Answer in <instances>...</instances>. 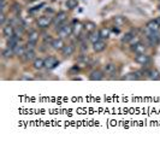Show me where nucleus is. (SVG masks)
<instances>
[{
	"instance_id": "obj_13",
	"label": "nucleus",
	"mask_w": 160,
	"mask_h": 141,
	"mask_svg": "<svg viewBox=\"0 0 160 141\" xmlns=\"http://www.w3.org/2000/svg\"><path fill=\"white\" fill-rule=\"evenodd\" d=\"M84 29V25L81 23V22H78V21H75L74 24H72V30H74V34L79 36L82 34V30Z\"/></svg>"
},
{
	"instance_id": "obj_37",
	"label": "nucleus",
	"mask_w": 160,
	"mask_h": 141,
	"mask_svg": "<svg viewBox=\"0 0 160 141\" xmlns=\"http://www.w3.org/2000/svg\"><path fill=\"white\" fill-rule=\"evenodd\" d=\"M29 1H36V0H29Z\"/></svg>"
},
{
	"instance_id": "obj_10",
	"label": "nucleus",
	"mask_w": 160,
	"mask_h": 141,
	"mask_svg": "<svg viewBox=\"0 0 160 141\" xmlns=\"http://www.w3.org/2000/svg\"><path fill=\"white\" fill-rule=\"evenodd\" d=\"M74 52H75V46L72 45V44L65 45V46H64V48L62 50V53H63V56H64V57H70V56L74 54Z\"/></svg>"
},
{
	"instance_id": "obj_15",
	"label": "nucleus",
	"mask_w": 160,
	"mask_h": 141,
	"mask_svg": "<svg viewBox=\"0 0 160 141\" xmlns=\"http://www.w3.org/2000/svg\"><path fill=\"white\" fill-rule=\"evenodd\" d=\"M102 71H104V74H106V75H112V74L116 71V64H113V63H108V64L104 65Z\"/></svg>"
},
{
	"instance_id": "obj_25",
	"label": "nucleus",
	"mask_w": 160,
	"mask_h": 141,
	"mask_svg": "<svg viewBox=\"0 0 160 141\" xmlns=\"http://www.w3.org/2000/svg\"><path fill=\"white\" fill-rule=\"evenodd\" d=\"M134 33H131V31H129V33H126V34L122 37V42L123 44H128V42H130V41H132L134 40Z\"/></svg>"
},
{
	"instance_id": "obj_30",
	"label": "nucleus",
	"mask_w": 160,
	"mask_h": 141,
	"mask_svg": "<svg viewBox=\"0 0 160 141\" xmlns=\"http://www.w3.org/2000/svg\"><path fill=\"white\" fill-rule=\"evenodd\" d=\"M13 12L16 13V15H19V13H21V11H22V9H21V5H18V4H15L13 5Z\"/></svg>"
},
{
	"instance_id": "obj_33",
	"label": "nucleus",
	"mask_w": 160,
	"mask_h": 141,
	"mask_svg": "<svg viewBox=\"0 0 160 141\" xmlns=\"http://www.w3.org/2000/svg\"><path fill=\"white\" fill-rule=\"evenodd\" d=\"M5 21H6V16H5V12L1 11V13H0V24L4 25L5 24Z\"/></svg>"
},
{
	"instance_id": "obj_12",
	"label": "nucleus",
	"mask_w": 160,
	"mask_h": 141,
	"mask_svg": "<svg viewBox=\"0 0 160 141\" xmlns=\"http://www.w3.org/2000/svg\"><path fill=\"white\" fill-rule=\"evenodd\" d=\"M19 40H21L19 35L15 34L13 36H11V37L9 39V41H7V47H9V48H12V50H13L16 46L19 45Z\"/></svg>"
},
{
	"instance_id": "obj_6",
	"label": "nucleus",
	"mask_w": 160,
	"mask_h": 141,
	"mask_svg": "<svg viewBox=\"0 0 160 141\" xmlns=\"http://www.w3.org/2000/svg\"><path fill=\"white\" fill-rule=\"evenodd\" d=\"M135 62L141 64V65H147L151 63V57L147 56L146 53H142V54H136L135 57Z\"/></svg>"
},
{
	"instance_id": "obj_4",
	"label": "nucleus",
	"mask_w": 160,
	"mask_h": 141,
	"mask_svg": "<svg viewBox=\"0 0 160 141\" xmlns=\"http://www.w3.org/2000/svg\"><path fill=\"white\" fill-rule=\"evenodd\" d=\"M59 65V60L56 57H47L45 59V68L47 69H54Z\"/></svg>"
},
{
	"instance_id": "obj_18",
	"label": "nucleus",
	"mask_w": 160,
	"mask_h": 141,
	"mask_svg": "<svg viewBox=\"0 0 160 141\" xmlns=\"http://www.w3.org/2000/svg\"><path fill=\"white\" fill-rule=\"evenodd\" d=\"M33 66H34V69H36V70H41L42 68H45V59L35 58L34 63H33Z\"/></svg>"
},
{
	"instance_id": "obj_27",
	"label": "nucleus",
	"mask_w": 160,
	"mask_h": 141,
	"mask_svg": "<svg viewBox=\"0 0 160 141\" xmlns=\"http://www.w3.org/2000/svg\"><path fill=\"white\" fill-rule=\"evenodd\" d=\"M13 54H15V51H13L12 48H6V50H4L3 51V57L5 58V59H9V58H11Z\"/></svg>"
},
{
	"instance_id": "obj_14",
	"label": "nucleus",
	"mask_w": 160,
	"mask_h": 141,
	"mask_svg": "<svg viewBox=\"0 0 160 141\" xmlns=\"http://www.w3.org/2000/svg\"><path fill=\"white\" fill-rule=\"evenodd\" d=\"M140 71H135V72H130V74H126L125 76L122 77V80H125V81H136V80H140L141 75H140Z\"/></svg>"
},
{
	"instance_id": "obj_19",
	"label": "nucleus",
	"mask_w": 160,
	"mask_h": 141,
	"mask_svg": "<svg viewBox=\"0 0 160 141\" xmlns=\"http://www.w3.org/2000/svg\"><path fill=\"white\" fill-rule=\"evenodd\" d=\"M77 63H78V66H81V68H85L87 65H88L89 63V58L87 57V56H81L78 59H77Z\"/></svg>"
},
{
	"instance_id": "obj_31",
	"label": "nucleus",
	"mask_w": 160,
	"mask_h": 141,
	"mask_svg": "<svg viewBox=\"0 0 160 141\" xmlns=\"http://www.w3.org/2000/svg\"><path fill=\"white\" fill-rule=\"evenodd\" d=\"M35 45H36V42H31V41H28L26 42V50H34L35 48Z\"/></svg>"
},
{
	"instance_id": "obj_9",
	"label": "nucleus",
	"mask_w": 160,
	"mask_h": 141,
	"mask_svg": "<svg viewBox=\"0 0 160 141\" xmlns=\"http://www.w3.org/2000/svg\"><path fill=\"white\" fill-rule=\"evenodd\" d=\"M106 41H104V40H99V41L94 42L93 44V50H94L96 53H100V52H102L106 50Z\"/></svg>"
},
{
	"instance_id": "obj_22",
	"label": "nucleus",
	"mask_w": 160,
	"mask_h": 141,
	"mask_svg": "<svg viewBox=\"0 0 160 141\" xmlns=\"http://www.w3.org/2000/svg\"><path fill=\"white\" fill-rule=\"evenodd\" d=\"M99 40H101V35H100V31H93L90 33V35H89V41L90 42H96L99 41Z\"/></svg>"
},
{
	"instance_id": "obj_20",
	"label": "nucleus",
	"mask_w": 160,
	"mask_h": 141,
	"mask_svg": "<svg viewBox=\"0 0 160 141\" xmlns=\"http://www.w3.org/2000/svg\"><path fill=\"white\" fill-rule=\"evenodd\" d=\"M146 28H147L148 30H152V31H158V29L160 28V27H159L158 23L155 22V19H153V21H149V22L147 23Z\"/></svg>"
},
{
	"instance_id": "obj_26",
	"label": "nucleus",
	"mask_w": 160,
	"mask_h": 141,
	"mask_svg": "<svg viewBox=\"0 0 160 141\" xmlns=\"http://www.w3.org/2000/svg\"><path fill=\"white\" fill-rule=\"evenodd\" d=\"M39 33L36 30H33L29 36H28V41H31V42H37V40H39Z\"/></svg>"
},
{
	"instance_id": "obj_16",
	"label": "nucleus",
	"mask_w": 160,
	"mask_h": 141,
	"mask_svg": "<svg viewBox=\"0 0 160 141\" xmlns=\"http://www.w3.org/2000/svg\"><path fill=\"white\" fill-rule=\"evenodd\" d=\"M83 25H84V30L88 33V34H90V33L96 30V24L94 22H92V21H87Z\"/></svg>"
},
{
	"instance_id": "obj_24",
	"label": "nucleus",
	"mask_w": 160,
	"mask_h": 141,
	"mask_svg": "<svg viewBox=\"0 0 160 141\" xmlns=\"http://www.w3.org/2000/svg\"><path fill=\"white\" fill-rule=\"evenodd\" d=\"M113 22H115V24H116L117 27H122V25H124V24H125L126 18H125V17H123V16H117V17L113 18Z\"/></svg>"
},
{
	"instance_id": "obj_36",
	"label": "nucleus",
	"mask_w": 160,
	"mask_h": 141,
	"mask_svg": "<svg viewBox=\"0 0 160 141\" xmlns=\"http://www.w3.org/2000/svg\"><path fill=\"white\" fill-rule=\"evenodd\" d=\"M155 22H157V23H158V25L160 27V17H157V18H155Z\"/></svg>"
},
{
	"instance_id": "obj_11",
	"label": "nucleus",
	"mask_w": 160,
	"mask_h": 141,
	"mask_svg": "<svg viewBox=\"0 0 160 141\" xmlns=\"http://www.w3.org/2000/svg\"><path fill=\"white\" fill-rule=\"evenodd\" d=\"M104 78V71L101 70H94L92 71V74L89 75V80L90 81H100V80Z\"/></svg>"
},
{
	"instance_id": "obj_17",
	"label": "nucleus",
	"mask_w": 160,
	"mask_h": 141,
	"mask_svg": "<svg viewBox=\"0 0 160 141\" xmlns=\"http://www.w3.org/2000/svg\"><path fill=\"white\" fill-rule=\"evenodd\" d=\"M147 75L149 77V80H152V81H159L160 80V72L157 70V69H152L147 72Z\"/></svg>"
},
{
	"instance_id": "obj_35",
	"label": "nucleus",
	"mask_w": 160,
	"mask_h": 141,
	"mask_svg": "<svg viewBox=\"0 0 160 141\" xmlns=\"http://www.w3.org/2000/svg\"><path fill=\"white\" fill-rule=\"evenodd\" d=\"M81 50H82L83 52L88 51V46H85V44H82V47H81Z\"/></svg>"
},
{
	"instance_id": "obj_38",
	"label": "nucleus",
	"mask_w": 160,
	"mask_h": 141,
	"mask_svg": "<svg viewBox=\"0 0 160 141\" xmlns=\"http://www.w3.org/2000/svg\"><path fill=\"white\" fill-rule=\"evenodd\" d=\"M159 10H160V5H159Z\"/></svg>"
},
{
	"instance_id": "obj_28",
	"label": "nucleus",
	"mask_w": 160,
	"mask_h": 141,
	"mask_svg": "<svg viewBox=\"0 0 160 141\" xmlns=\"http://www.w3.org/2000/svg\"><path fill=\"white\" fill-rule=\"evenodd\" d=\"M66 6H68V9L74 10L78 6V0H68L66 1Z\"/></svg>"
},
{
	"instance_id": "obj_8",
	"label": "nucleus",
	"mask_w": 160,
	"mask_h": 141,
	"mask_svg": "<svg viewBox=\"0 0 160 141\" xmlns=\"http://www.w3.org/2000/svg\"><path fill=\"white\" fill-rule=\"evenodd\" d=\"M51 46H52L56 51H62V50L64 48V46H65V42H64L63 37H58V39H54V40H53V42L51 44Z\"/></svg>"
},
{
	"instance_id": "obj_7",
	"label": "nucleus",
	"mask_w": 160,
	"mask_h": 141,
	"mask_svg": "<svg viewBox=\"0 0 160 141\" xmlns=\"http://www.w3.org/2000/svg\"><path fill=\"white\" fill-rule=\"evenodd\" d=\"M131 50L134 51L135 54H142V53H146V45L142 42H136L135 45H132Z\"/></svg>"
},
{
	"instance_id": "obj_29",
	"label": "nucleus",
	"mask_w": 160,
	"mask_h": 141,
	"mask_svg": "<svg viewBox=\"0 0 160 141\" xmlns=\"http://www.w3.org/2000/svg\"><path fill=\"white\" fill-rule=\"evenodd\" d=\"M110 34H111V29L108 28H102L100 30V35H101V39H107L110 37Z\"/></svg>"
},
{
	"instance_id": "obj_23",
	"label": "nucleus",
	"mask_w": 160,
	"mask_h": 141,
	"mask_svg": "<svg viewBox=\"0 0 160 141\" xmlns=\"http://www.w3.org/2000/svg\"><path fill=\"white\" fill-rule=\"evenodd\" d=\"M13 51H15V54H17V56H24L25 52H26V47L18 45V46H16L15 48H13Z\"/></svg>"
},
{
	"instance_id": "obj_5",
	"label": "nucleus",
	"mask_w": 160,
	"mask_h": 141,
	"mask_svg": "<svg viewBox=\"0 0 160 141\" xmlns=\"http://www.w3.org/2000/svg\"><path fill=\"white\" fill-rule=\"evenodd\" d=\"M16 34V29H15V27L11 25L10 23L7 25H5L4 28H3V35L6 37V39H10L11 36H13Z\"/></svg>"
},
{
	"instance_id": "obj_1",
	"label": "nucleus",
	"mask_w": 160,
	"mask_h": 141,
	"mask_svg": "<svg viewBox=\"0 0 160 141\" xmlns=\"http://www.w3.org/2000/svg\"><path fill=\"white\" fill-rule=\"evenodd\" d=\"M66 19H68V13H66L65 11H60L58 12L56 17H53V25L54 27H62L63 24H65Z\"/></svg>"
},
{
	"instance_id": "obj_3",
	"label": "nucleus",
	"mask_w": 160,
	"mask_h": 141,
	"mask_svg": "<svg viewBox=\"0 0 160 141\" xmlns=\"http://www.w3.org/2000/svg\"><path fill=\"white\" fill-rule=\"evenodd\" d=\"M52 23H53V18L49 17V16L48 17L47 16H41L37 19V27L39 28H42V29L48 28Z\"/></svg>"
},
{
	"instance_id": "obj_21",
	"label": "nucleus",
	"mask_w": 160,
	"mask_h": 141,
	"mask_svg": "<svg viewBox=\"0 0 160 141\" xmlns=\"http://www.w3.org/2000/svg\"><path fill=\"white\" fill-rule=\"evenodd\" d=\"M35 56L36 54H35V51L34 50H26L25 54H24V58H25L26 62H30V60H34L36 58Z\"/></svg>"
},
{
	"instance_id": "obj_32",
	"label": "nucleus",
	"mask_w": 160,
	"mask_h": 141,
	"mask_svg": "<svg viewBox=\"0 0 160 141\" xmlns=\"http://www.w3.org/2000/svg\"><path fill=\"white\" fill-rule=\"evenodd\" d=\"M43 41H45V44H52L53 42V37L51 36V35H45L43 36Z\"/></svg>"
},
{
	"instance_id": "obj_2",
	"label": "nucleus",
	"mask_w": 160,
	"mask_h": 141,
	"mask_svg": "<svg viewBox=\"0 0 160 141\" xmlns=\"http://www.w3.org/2000/svg\"><path fill=\"white\" fill-rule=\"evenodd\" d=\"M58 31V35L59 37H68L70 36L71 34H74V30H72V25H66V24H63L62 27H59L57 29Z\"/></svg>"
},
{
	"instance_id": "obj_34",
	"label": "nucleus",
	"mask_w": 160,
	"mask_h": 141,
	"mask_svg": "<svg viewBox=\"0 0 160 141\" xmlns=\"http://www.w3.org/2000/svg\"><path fill=\"white\" fill-rule=\"evenodd\" d=\"M43 5H45V4H40L39 6H34V9H30V10H29V12H35V11H39L40 9L42 7Z\"/></svg>"
}]
</instances>
